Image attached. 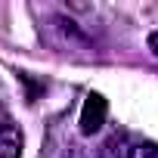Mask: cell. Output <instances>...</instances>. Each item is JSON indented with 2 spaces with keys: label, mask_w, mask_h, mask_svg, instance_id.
<instances>
[{
  "label": "cell",
  "mask_w": 158,
  "mask_h": 158,
  "mask_svg": "<svg viewBox=\"0 0 158 158\" xmlns=\"http://www.w3.org/2000/svg\"><path fill=\"white\" fill-rule=\"evenodd\" d=\"M130 158H158V143H143L130 149Z\"/></svg>",
  "instance_id": "obj_5"
},
{
  "label": "cell",
  "mask_w": 158,
  "mask_h": 158,
  "mask_svg": "<svg viewBox=\"0 0 158 158\" xmlns=\"http://www.w3.org/2000/svg\"><path fill=\"white\" fill-rule=\"evenodd\" d=\"M56 158H90V152H87L81 143H65V146L56 152Z\"/></svg>",
  "instance_id": "obj_4"
},
{
  "label": "cell",
  "mask_w": 158,
  "mask_h": 158,
  "mask_svg": "<svg viewBox=\"0 0 158 158\" xmlns=\"http://www.w3.org/2000/svg\"><path fill=\"white\" fill-rule=\"evenodd\" d=\"M96 158H130V146H127V139H124L121 133H112V136L99 146Z\"/></svg>",
  "instance_id": "obj_3"
},
{
  "label": "cell",
  "mask_w": 158,
  "mask_h": 158,
  "mask_svg": "<svg viewBox=\"0 0 158 158\" xmlns=\"http://www.w3.org/2000/svg\"><path fill=\"white\" fill-rule=\"evenodd\" d=\"M149 47H152V50H155V56H158V31H155V34H149Z\"/></svg>",
  "instance_id": "obj_6"
},
{
  "label": "cell",
  "mask_w": 158,
  "mask_h": 158,
  "mask_svg": "<svg viewBox=\"0 0 158 158\" xmlns=\"http://www.w3.org/2000/svg\"><path fill=\"white\" fill-rule=\"evenodd\" d=\"M106 112H109L106 99H102L99 93H90V96L84 99V109H81V133H84V136L96 133V130L106 124Z\"/></svg>",
  "instance_id": "obj_1"
},
{
  "label": "cell",
  "mask_w": 158,
  "mask_h": 158,
  "mask_svg": "<svg viewBox=\"0 0 158 158\" xmlns=\"http://www.w3.org/2000/svg\"><path fill=\"white\" fill-rule=\"evenodd\" d=\"M0 158H22V130L16 124H0Z\"/></svg>",
  "instance_id": "obj_2"
}]
</instances>
